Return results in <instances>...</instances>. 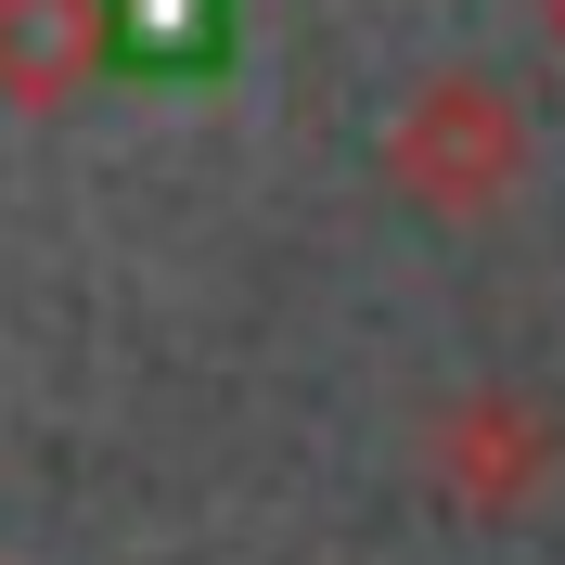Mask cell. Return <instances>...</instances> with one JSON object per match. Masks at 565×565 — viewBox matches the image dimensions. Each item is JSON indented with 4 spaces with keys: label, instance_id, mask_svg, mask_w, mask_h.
<instances>
[{
    "label": "cell",
    "instance_id": "2",
    "mask_svg": "<svg viewBox=\"0 0 565 565\" xmlns=\"http://www.w3.org/2000/svg\"><path fill=\"white\" fill-rule=\"evenodd\" d=\"M412 462H424V489L450 501V514L501 527V514H527V501L565 476V412H553V398H527V386H462V398L424 412Z\"/></svg>",
    "mask_w": 565,
    "mask_h": 565
},
{
    "label": "cell",
    "instance_id": "4",
    "mask_svg": "<svg viewBox=\"0 0 565 565\" xmlns=\"http://www.w3.org/2000/svg\"><path fill=\"white\" fill-rule=\"evenodd\" d=\"M540 39H553V52H565V0H540Z\"/></svg>",
    "mask_w": 565,
    "mask_h": 565
},
{
    "label": "cell",
    "instance_id": "3",
    "mask_svg": "<svg viewBox=\"0 0 565 565\" xmlns=\"http://www.w3.org/2000/svg\"><path fill=\"white\" fill-rule=\"evenodd\" d=\"M116 52L104 0H0V104L13 116H65Z\"/></svg>",
    "mask_w": 565,
    "mask_h": 565
},
{
    "label": "cell",
    "instance_id": "1",
    "mask_svg": "<svg viewBox=\"0 0 565 565\" xmlns=\"http://www.w3.org/2000/svg\"><path fill=\"white\" fill-rule=\"evenodd\" d=\"M386 193L398 206H424V218H489V206H514V180H527V104L501 90V77H476V65H450V77H424L412 104L386 116Z\"/></svg>",
    "mask_w": 565,
    "mask_h": 565
}]
</instances>
